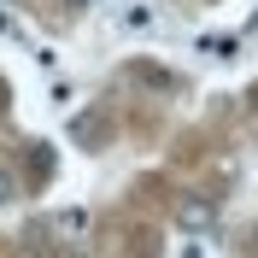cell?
<instances>
[{
  "mask_svg": "<svg viewBox=\"0 0 258 258\" xmlns=\"http://www.w3.org/2000/svg\"><path fill=\"white\" fill-rule=\"evenodd\" d=\"M64 6H71V12H88V6H100V0H64Z\"/></svg>",
  "mask_w": 258,
  "mask_h": 258,
  "instance_id": "obj_7",
  "label": "cell"
},
{
  "mask_svg": "<svg viewBox=\"0 0 258 258\" xmlns=\"http://www.w3.org/2000/svg\"><path fill=\"white\" fill-rule=\"evenodd\" d=\"M88 229V211H59L53 217V235H82Z\"/></svg>",
  "mask_w": 258,
  "mask_h": 258,
  "instance_id": "obj_3",
  "label": "cell"
},
{
  "mask_svg": "<svg viewBox=\"0 0 258 258\" xmlns=\"http://www.w3.org/2000/svg\"><path fill=\"white\" fill-rule=\"evenodd\" d=\"M176 229H188V235H211V229H217V200H206V194H182V200H176Z\"/></svg>",
  "mask_w": 258,
  "mask_h": 258,
  "instance_id": "obj_1",
  "label": "cell"
},
{
  "mask_svg": "<svg viewBox=\"0 0 258 258\" xmlns=\"http://www.w3.org/2000/svg\"><path fill=\"white\" fill-rule=\"evenodd\" d=\"M71 135H77V141H88V147H94V141H100V135H106V123H100V117H94V112H82V117H77V123H71Z\"/></svg>",
  "mask_w": 258,
  "mask_h": 258,
  "instance_id": "obj_2",
  "label": "cell"
},
{
  "mask_svg": "<svg viewBox=\"0 0 258 258\" xmlns=\"http://www.w3.org/2000/svg\"><path fill=\"white\" fill-rule=\"evenodd\" d=\"M6 100H12V94H6V82H0V112H6Z\"/></svg>",
  "mask_w": 258,
  "mask_h": 258,
  "instance_id": "obj_8",
  "label": "cell"
},
{
  "mask_svg": "<svg viewBox=\"0 0 258 258\" xmlns=\"http://www.w3.org/2000/svg\"><path fill=\"white\" fill-rule=\"evenodd\" d=\"M12 194H18V182L6 176V170H0V206H6V200H12Z\"/></svg>",
  "mask_w": 258,
  "mask_h": 258,
  "instance_id": "obj_6",
  "label": "cell"
},
{
  "mask_svg": "<svg viewBox=\"0 0 258 258\" xmlns=\"http://www.w3.org/2000/svg\"><path fill=\"white\" fill-rule=\"evenodd\" d=\"M30 170H35V182L53 176V153H47V147H35V153H30Z\"/></svg>",
  "mask_w": 258,
  "mask_h": 258,
  "instance_id": "obj_4",
  "label": "cell"
},
{
  "mask_svg": "<svg viewBox=\"0 0 258 258\" xmlns=\"http://www.w3.org/2000/svg\"><path fill=\"white\" fill-rule=\"evenodd\" d=\"M123 24H129V30H147V24H153V12H147V6H129Z\"/></svg>",
  "mask_w": 258,
  "mask_h": 258,
  "instance_id": "obj_5",
  "label": "cell"
},
{
  "mask_svg": "<svg viewBox=\"0 0 258 258\" xmlns=\"http://www.w3.org/2000/svg\"><path fill=\"white\" fill-rule=\"evenodd\" d=\"M59 258H82V252H59Z\"/></svg>",
  "mask_w": 258,
  "mask_h": 258,
  "instance_id": "obj_9",
  "label": "cell"
}]
</instances>
